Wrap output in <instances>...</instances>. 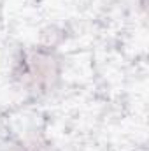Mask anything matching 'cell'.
I'll return each instance as SVG.
<instances>
[{
    "instance_id": "cell-1",
    "label": "cell",
    "mask_w": 149,
    "mask_h": 151,
    "mask_svg": "<svg viewBox=\"0 0 149 151\" xmlns=\"http://www.w3.org/2000/svg\"><path fill=\"white\" fill-rule=\"evenodd\" d=\"M63 76V60L54 46L32 44L18 51L12 62L11 79L34 97L53 93Z\"/></svg>"
},
{
    "instance_id": "cell-2",
    "label": "cell",
    "mask_w": 149,
    "mask_h": 151,
    "mask_svg": "<svg viewBox=\"0 0 149 151\" xmlns=\"http://www.w3.org/2000/svg\"><path fill=\"white\" fill-rule=\"evenodd\" d=\"M19 151H51V148H49L47 141H44L40 137H32L19 146Z\"/></svg>"
},
{
    "instance_id": "cell-3",
    "label": "cell",
    "mask_w": 149,
    "mask_h": 151,
    "mask_svg": "<svg viewBox=\"0 0 149 151\" xmlns=\"http://www.w3.org/2000/svg\"><path fill=\"white\" fill-rule=\"evenodd\" d=\"M139 5H140L142 11H146V0H139Z\"/></svg>"
}]
</instances>
